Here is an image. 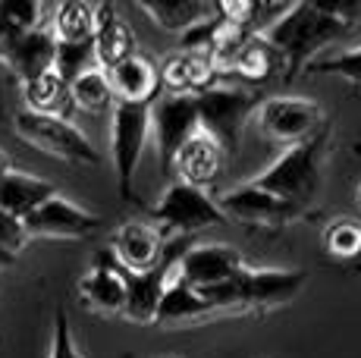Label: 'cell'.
Listing matches in <instances>:
<instances>
[{
  "instance_id": "obj_25",
  "label": "cell",
  "mask_w": 361,
  "mask_h": 358,
  "mask_svg": "<svg viewBox=\"0 0 361 358\" xmlns=\"http://www.w3.org/2000/svg\"><path fill=\"white\" fill-rule=\"evenodd\" d=\"M226 73L258 85V82H267L270 75L283 73V60H280V54L267 44V38L258 35V38H248L245 44H242V51L235 54V60L230 63Z\"/></svg>"
},
{
  "instance_id": "obj_26",
  "label": "cell",
  "mask_w": 361,
  "mask_h": 358,
  "mask_svg": "<svg viewBox=\"0 0 361 358\" xmlns=\"http://www.w3.org/2000/svg\"><path fill=\"white\" fill-rule=\"evenodd\" d=\"M94 16H98V6L94 4H60L54 10V23L47 25L57 44H85L94 38Z\"/></svg>"
},
{
  "instance_id": "obj_10",
  "label": "cell",
  "mask_w": 361,
  "mask_h": 358,
  "mask_svg": "<svg viewBox=\"0 0 361 358\" xmlns=\"http://www.w3.org/2000/svg\"><path fill=\"white\" fill-rule=\"evenodd\" d=\"M198 132V107L195 98L185 94H161L151 104V135L157 142L161 167L170 170L173 154Z\"/></svg>"
},
{
  "instance_id": "obj_24",
  "label": "cell",
  "mask_w": 361,
  "mask_h": 358,
  "mask_svg": "<svg viewBox=\"0 0 361 358\" xmlns=\"http://www.w3.org/2000/svg\"><path fill=\"white\" fill-rule=\"evenodd\" d=\"M23 98H25V110L41 116H63L69 120L73 113V101H69V85L60 79L57 73H44L38 79L25 82L23 85Z\"/></svg>"
},
{
  "instance_id": "obj_8",
  "label": "cell",
  "mask_w": 361,
  "mask_h": 358,
  "mask_svg": "<svg viewBox=\"0 0 361 358\" xmlns=\"http://www.w3.org/2000/svg\"><path fill=\"white\" fill-rule=\"evenodd\" d=\"M151 223L157 230L201 233L207 226L226 223V217L207 192L195 189V185H185V183H173L161 195V202L151 208Z\"/></svg>"
},
{
  "instance_id": "obj_28",
  "label": "cell",
  "mask_w": 361,
  "mask_h": 358,
  "mask_svg": "<svg viewBox=\"0 0 361 358\" xmlns=\"http://www.w3.org/2000/svg\"><path fill=\"white\" fill-rule=\"evenodd\" d=\"M324 252L336 261H355L361 254V223L352 217H336L324 226Z\"/></svg>"
},
{
  "instance_id": "obj_18",
  "label": "cell",
  "mask_w": 361,
  "mask_h": 358,
  "mask_svg": "<svg viewBox=\"0 0 361 358\" xmlns=\"http://www.w3.org/2000/svg\"><path fill=\"white\" fill-rule=\"evenodd\" d=\"M82 305L98 314H123L126 308V273L114 264L107 252L94 261V267L75 286Z\"/></svg>"
},
{
  "instance_id": "obj_31",
  "label": "cell",
  "mask_w": 361,
  "mask_h": 358,
  "mask_svg": "<svg viewBox=\"0 0 361 358\" xmlns=\"http://www.w3.org/2000/svg\"><path fill=\"white\" fill-rule=\"evenodd\" d=\"M47 358H85L73 336V327H69L66 308H57V314H54V336H51V355Z\"/></svg>"
},
{
  "instance_id": "obj_23",
  "label": "cell",
  "mask_w": 361,
  "mask_h": 358,
  "mask_svg": "<svg viewBox=\"0 0 361 358\" xmlns=\"http://www.w3.org/2000/svg\"><path fill=\"white\" fill-rule=\"evenodd\" d=\"M142 13L148 19H154L157 29L185 35L189 29L211 19L217 13V4H204V0H161V4H142Z\"/></svg>"
},
{
  "instance_id": "obj_6",
  "label": "cell",
  "mask_w": 361,
  "mask_h": 358,
  "mask_svg": "<svg viewBox=\"0 0 361 358\" xmlns=\"http://www.w3.org/2000/svg\"><path fill=\"white\" fill-rule=\"evenodd\" d=\"M148 135H151V107L114 104L110 154H114V170H116V192H120L123 202L135 198V173L138 163H142Z\"/></svg>"
},
{
  "instance_id": "obj_19",
  "label": "cell",
  "mask_w": 361,
  "mask_h": 358,
  "mask_svg": "<svg viewBox=\"0 0 361 358\" xmlns=\"http://www.w3.org/2000/svg\"><path fill=\"white\" fill-rule=\"evenodd\" d=\"M217 70L204 54L195 51H179L161 66V88L166 94H185V98H195V94L207 92V88L217 85Z\"/></svg>"
},
{
  "instance_id": "obj_13",
  "label": "cell",
  "mask_w": 361,
  "mask_h": 358,
  "mask_svg": "<svg viewBox=\"0 0 361 358\" xmlns=\"http://www.w3.org/2000/svg\"><path fill=\"white\" fill-rule=\"evenodd\" d=\"M217 208L224 211V217L242 220V223H255V226H283L289 220L302 217V211H295L293 204L280 202V198L267 195L264 189H258L255 183H245L239 189L226 192L217 202Z\"/></svg>"
},
{
  "instance_id": "obj_21",
  "label": "cell",
  "mask_w": 361,
  "mask_h": 358,
  "mask_svg": "<svg viewBox=\"0 0 361 358\" xmlns=\"http://www.w3.org/2000/svg\"><path fill=\"white\" fill-rule=\"evenodd\" d=\"M54 195H57V185L41 176L23 173V170H10L0 176V211L16 220H25Z\"/></svg>"
},
{
  "instance_id": "obj_16",
  "label": "cell",
  "mask_w": 361,
  "mask_h": 358,
  "mask_svg": "<svg viewBox=\"0 0 361 358\" xmlns=\"http://www.w3.org/2000/svg\"><path fill=\"white\" fill-rule=\"evenodd\" d=\"M226 157L230 154H226L211 135H204L198 129V132L173 154L170 170L179 176V183L195 185V189L204 192L207 185H214L220 179V173H224V167H226Z\"/></svg>"
},
{
  "instance_id": "obj_3",
  "label": "cell",
  "mask_w": 361,
  "mask_h": 358,
  "mask_svg": "<svg viewBox=\"0 0 361 358\" xmlns=\"http://www.w3.org/2000/svg\"><path fill=\"white\" fill-rule=\"evenodd\" d=\"M305 286V271H239L233 280L211 289H195L217 311H242V308H274L289 302Z\"/></svg>"
},
{
  "instance_id": "obj_2",
  "label": "cell",
  "mask_w": 361,
  "mask_h": 358,
  "mask_svg": "<svg viewBox=\"0 0 361 358\" xmlns=\"http://www.w3.org/2000/svg\"><path fill=\"white\" fill-rule=\"evenodd\" d=\"M327 142H330V129H321L314 139L286 148L261 176H255L252 183L267 192V195L293 204L295 211H305L321 195Z\"/></svg>"
},
{
  "instance_id": "obj_20",
  "label": "cell",
  "mask_w": 361,
  "mask_h": 358,
  "mask_svg": "<svg viewBox=\"0 0 361 358\" xmlns=\"http://www.w3.org/2000/svg\"><path fill=\"white\" fill-rule=\"evenodd\" d=\"M94 60L104 73L114 70L126 57L135 54V35H132L129 23L116 13V6L98 4V16H94Z\"/></svg>"
},
{
  "instance_id": "obj_14",
  "label": "cell",
  "mask_w": 361,
  "mask_h": 358,
  "mask_svg": "<svg viewBox=\"0 0 361 358\" xmlns=\"http://www.w3.org/2000/svg\"><path fill=\"white\" fill-rule=\"evenodd\" d=\"M54 51H57V41H54L51 29L38 25V29H29L19 38L6 41L0 47V63L16 75L19 85H25V82L54 70Z\"/></svg>"
},
{
  "instance_id": "obj_11",
  "label": "cell",
  "mask_w": 361,
  "mask_h": 358,
  "mask_svg": "<svg viewBox=\"0 0 361 358\" xmlns=\"http://www.w3.org/2000/svg\"><path fill=\"white\" fill-rule=\"evenodd\" d=\"M23 226L29 233V239H88L98 233L101 217L57 192L38 211H32L23 220Z\"/></svg>"
},
{
  "instance_id": "obj_1",
  "label": "cell",
  "mask_w": 361,
  "mask_h": 358,
  "mask_svg": "<svg viewBox=\"0 0 361 358\" xmlns=\"http://www.w3.org/2000/svg\"><path fill=\"white\" fill-rule=\"evenodd\" d=\"M361 6H327V4H289L286 13L264 32L267 44L280 54L283 73L293 79L298 70H308L314 57L339 41L352 25H358Z\"/></svg>"
},
{
  "instance_id": "obj_12",
  "label": "cell",
  "mask_w": 361,
  "mask_h": 358,
  "mask_svg": "<svg viewBox=\"0 0 361 358\" xmlns=\"http://www.w3.org/2000/svg\"><path fill=\"white\" fill-rule=\"evenodd\" d=\"M245 271V258L233 245H189L176 261V277L192 289H211Z\"/></svg>"
},
{
  "instance_id": "obj_33",
  "label": "cell",
  "mask_w": 361,
  "mask_h": 358,
  "mask_svg": "<svg viewBox=\"0 0 361 358\" xmlns=\"http://www.w3.org/2000/svg\"><path fill=\"white\" fill-rule=\"evenodd\" d=\"M355 202H358V208H361V185H358V195H355Z\"/></svg>"
},
{
  "instance_id": "obj_5",
  "label": "cell",
  "mask_w": 361,
  "mask_h": 358,
  "mask_svg": "<svg viewBox=\"0 0 361 358\" xmlns=\"http://www.w3.org/2000/svg\"><path fill=\"white\" fill-rule=\"evenodd\" d=\"M258 104H261L258 92L214 85V88H207V92L195 94L198 129L204 135H211L226 154H233L235 144H239L242 126H245V120L258 110Z\"/></svg>"
},
{
  "instance_id": "obj_15",
  "label": "cell",
  "mask_w": 361,
  "mask_h": 358,
  "mask_svg": "<svg viewBox=\"0 0 361 358\" xmlns=\"http://www.w3.org/2000/svg\"><path fill=\"white\" fill-rule=\"evenodd\" d=\"M107 82H110V92H114L116 104L151 107L164 94L161 66H154V60L138 51L123 60V63H116L114 70H107Z\"/></svg>"
},
{
  "instance_id": "obj_27",
  "label": "cell",
  "mask_w": 361,
  "mask_h": 358,
  "mask_svg": "<svg viewBox=\"0 0 361 358\" xmlns=\"http://www.w3.org/2000/svg\"><path fill=\"white\" fill-rule=\"evenodd\" d=\"M69 101L73 110H85V113H104V110H114V92H110L107 73L101 66H92L82 75H75L69 82Z\"/></svg>"
},
{
  "instance_id": "obj_22",
  "label": "cell",
  "mask_w": 361,
  "mask_h": 358,
  "mask_svg": "<svg viewBox=\"0 0 361 358\" xmlns=\"http://www.w3.org/2000/svg\"><path fill=\"white\" fill-rule=\"evenodd\" d=\"M211 308H207V302L201 299L192 286H185L183 280L173 273V280L166 283L164 289V299L161 305H157V318L154 323H161V327H179V323H192V321H204L211 318Z\"/></svg>"
},
{
  "instance_id": "obj_32",
  "label": "cell",
  "mask_w": 361,
  "mask_h": 358,
  "mask_svg": "<svg viewBox=\"0 0 361 358\" xmlns=\"http://www.w3.org/2000/svg\"><path fill=\"white\" fill-rule=\"evenodd\" d=\"M10 170H13L10 157H6V151H0V176H4V173H10Z\"/></svg>"
},
{
  "instance_id": "obj_9",
  "label": "cell",
  "mask_w": 361,
  "mask_h": 358,
  "mask_svg": "<svg viewBox=\"0 0 361 358\" xmlns=\"http://www.w3.org/2000/svg\"><path fill=\"white\" fill-rule=\"evenodd\" d=\"M258 123H261L264 135L289 144V148L314 139L321 129H327L324 110L308 98H267V101H261Z\"/></svg>"
},
{
  "instance_id": "obj_17",
  "label": "cell",
  "mask_w": 361,
  "mask_h": 358,
  "mask_svg": "<svg viewBox=\"0 0 361 358\" xmlns=\"http://www.w3.org/2000/svg\"><path fill=\"white\" fill-rule=\"evenodd\" d=\"M185 249H189V245L179 242L170 258L151 273H138V277H129L126 273V308H123V318H129L135 323H154L157 305H161V299H164V289L173 280V273H176V261Z\"/></svg>"
},
{
  "instance_id": "obj_29",
  "label": "cell",
  "mask_w": 361,
  "mask_h": 358,
  "mask_svg": "<svg viewBox=\"0 0 361 358\" xmlns=\"http://www.w3.org/2000/svg\"><path fill=\"white\" fill-rule=\"evenodd\" d=\"M41 25V6L32 0H4L0 4V47L23 32Z\"/></svg>"
},
{
  "instance_id": "obj_30",
  "label": "cell",
  "mask_w": 361,
  "mask_h": 358,
  "mask_svg": "<svg viewBox=\"0 0 361 358\" xmlns=\"http://www.w3.org/2000/svg\"><path fill=\"white\" fill-rule=\"evenodd\" d=\"M311 75H339V79L352 82L355 88H361V44L352 47V51H343L336 57H324L314 60L308 66Z\"/></svg>"
},
{
  "instance_id": "obj_4",
  "label": "cell",
  "mask_w": 361,
  "mask_h": 358,
  "mask_svg": "<svg viewBox=\"0 0 361 358\" xmlns=\"http://www.w3.org/2000/svg\"><path fill=\"white\" fill-rule=\"evenodd\" d=\"M13 129L25 144H32V148L44 151L47 157H57L63 163L94 167L101 161L92 139L73 120H63V116H41L32 113V110H19L13 116Z\"/></svg>"
},
{
  "instance_id": "obj_7",
  "label": "cell",
  "mask_w": 361,
  "mask_h": 358,
  "mask_svg": "<svg viewBox=\"0 0 361 358\" xmlns=\"http://www.w3.org/2000/svg\"><path fill=\"white\" fill-rule=\"evenodd\" d=\"M179 242H166L164 230H157L151 220H126L120 230L110 236L107 254L114 258V264L129 277L138 273H151L164 264L173 254Z\"/></svg>"
}]
</instances>
